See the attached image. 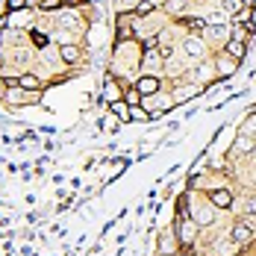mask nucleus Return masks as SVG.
<instances>
[{
	"mask_svg": "<svg viewBox=\"0 0 256 256\" xmlns=\"http://www.w3.org/2000/svg\"><path fill=\"white\" fill-rule=\"evenodd\" d=\"M132 86H136V92H138L142 98H150V94H156V92L162 88L159 77H154V74H144V77H138Z\"/></svg>",
	"mask_w": 256,
	"mask_h": 256,
	"instance_id": "obj_1",
	"label": "nucleus"
},
{
	"mask_svg": "<svg viewBox=\"0 0 256 256\" xmlns=\"http://www.w3.org/2000/svg\"><path fill=\"white\" fill-rule=\"evenodd\" d=\"M182 53H186V59H192V62H198V59H204V38L200 36H188L186 38V44H182Z\"/></svg>",
	"mask_w": 256,
	"mask_h": 256,
	"instance_id": "obj_2",
	"label": "nucleus"
},
{
	"mask_svg": "<svg viewBox=\"0 0 256 256\" xmlns=\"http://www.w3.org/2000/svg\"><path fill=\"white\" fill-rule=\"evenodd\" d=\"M9 103H18V106H30V103H38V92H26V88H12V92H6L3 94Z\"/></svg>",
	"mask_w": 256,
	"mask_h": 256,
	"instance_id": "obj_3",
	"label": "nucleus"
},
{
	"mask_svg": "<svg viewBox=\"0 0 256 256\" xmlns=\"http://www.w3.org/2000/svg\"><path fill=\"white\" fill-rule=\"evenodd\" d=\"M103 100H106V103L124 100V92H121V86L115 82V77H106V80H103Z\"/></svg>",
	"mask_w": 256,
	"mask_h": 256,
	"instance_id": "obj_4",
	"label": "nucleus"
},
{
	"mask_svg": "<svg viewBox=\"0 0 256 256\" xmlns=\"http://www.w3.org/2000/svg\"><path fill=\"white\" fill-rule=\"evenodd\" d=\"M204 36L212 38V42H227L230 38V24H206Z\"/></svg>",
	"mask_w": 256,
	"mask_h": 256,
	"instance_id": "obj_5",
	"label": "nucleus"
},
{
	"mask_svg": "<svg viewBox=\"0 0 256 256\" xmlns=\"http://www.w3.org/2000/svg\"><path fill=\"white\" fill-rule=\"evenodd\" d=\"M194 230H198L194 221H177V236H180L182 244H192L194 242Z\"/></svg>",
	"mask_w": 256,
	"mask_h": 256,
	"instance_id": "obj_6",
	"label": "nucleus"
},
{
	"mask_svg": "<svg viewBox=\"0 0 256 256\" xmlns=\"http://www.w3.org/2000/svg\"><path fill=\"white\" fill-rule=\"evenodd\" d=\"M230 238L236 244H248L250 238H254V230H250V224H236L230 230Z\"/></svg>",
	"mask_w": 256,
	"mask_h": 256,
	"instance_id": "obj_7",
	"label": "nucleus"
},
{
	"mask_svg": "<svg viewBox=\"0 0 256 256\" xmlns=\"http://www.w3.org/2000/svg\"><path fill=\"white\" fill-rule=\"evenodd\" d=\"M180 24L186 26L192 36H198V32H204V30H206V24H209V21H206V18H198V15H186Z\"/></svg>",
	"mask_w": 256,
	"mask_h": 256,
	"instance_id": "obj_8",
	"label": "nucleus"
},
{
	"mask_svg": "<svg viewBox=\"0 0 256 256\" xmlns=\"http://www.w3.org/2000/svg\"><path fill=\"white\" fill-rule=\"evenodd\" d=\"M244 48H248V44H244V42H236V38H227V42H224V53L232 56L236 62H242V59H244Z\"/></svg>",
	"mask_w": 256,
	"mask_h": 256,
	"instance_id": "obj_9",
	"label": "nucleus"
},
{
	"mask_svg": "<svg viewBox=\"0 0 256 256\" xmlns=\"http://www.w3.org/2000/svg\"><path fill=\"white\" fill-rule=\"evenodd\" d=\"M209 200H212V204L218 206V209H227V206H232V194L227 192V188H215Z\"/></svg>",
	"mask_w": 256,
	"mask_h": 256,
	"instance_id": "obj_10",
	"label": "nucleus"
},
{
	"mask_svg": "<svg viewBox=\"0 0 256 256\" xmlns=\"http://www.w3.org/2000/svg\"><path fill=\"white\" fill-rule=\"evenodd\" d=\"M59 59H62V62H68V65L80 62V48H77V44H62V48H59Z\"/></svg>",
	"mask_w": 256,
	"mask_h": 256,
	"instance_id": "obj_11",
	"label": "nucleus"
},
{
	"mask_svg": "<svg viewBox=\"0 0 256 256\" xmlns=\"http://www.w3.org/2000/svg\"><path fill=\"white\" fill-rule=\"evenodd\" d=\"M215 68H218V74H221V77H230V74H236V68H238V62H236L232 56H221Z\"/></svg>",
	"mask_w": 256,
	"mask_h": 256,
	"instance_id": "obj_12",
	"label": "nucleus"
},
{
	"mask_svg": "<svg viewBox=\"0 0 256 256\" xmlns=\"http://www.w3.org/2000/svg\"><path fill=\"white\" fill-rule=\"evenodd\" d=\"M109 109H112V115H115L118 121H130V103H127V100L109 103Z\"/></svg>",
	"mask_w": 256,
	"mask_h": 256,
	"instance_id": "obj_13",
	"label": "nucleus"
},
{
	"mask_svg": "<svg viewBox=\"0 0 256 256\" xmlns=\"http://www.w3.org/2000/svg\"><path fill=\"white\" fill-rule=\"evenodd\" d=\"M18 86H21V88H26V92H38V88H42V82H38V77H36V74H30V71L18 77Z\"/></svg>",
	"mask_w": 256,
	"mask_h": 256,
	"instance_id": "obj_14",
	"label": "nucleus"
},
{
	"mask_svg": "<svg viewBox=\"0 0 256 256\" xmlns=\"http://www.w3.org/2000/svg\"><path fill=\"white\" fill-rule=\"evenodd\" d=\"M154 9H156V6L150 3V0H142V3H138V6L132 9V15H136V21H138V18H144V15H150Z\"/></svg>",
	"mask_w": 256,
	"mask_h": 256,
	"instance_id": "obj_15",
	"label": "nucleus"
},
{
	"mask_svg": "<svg viewBox=\"0 0 256 256\" xmlns=\"http://www.w3.org/2000/svg\"><path fill=\"white\" fill-rule=\"evenodd\" d=\"M130 121H150V112H148L144 106H142V109H138V106H130Z\"/></svg>",
	"mask_w": 256,
	"mask_h": 256,
	"instance_id": "obj_16",
	"label": "nucleus"
},
{
	"mask_svg": "<svg viewBox=\"0 0 256 256\" xmlns=\"http://www.w3.org/2000/svg\"><path fill=\"white\" fill-rule=\"evenodd\" d=\"M236 150H238V154H250V150H254V138H250V136H238Z\"/></svg>",
	"mask_w": 256,
	"mask_h": 256,
	"instance_id": "obj_17",
	"label": "nucleus"
},
{
	"mask_svg": "<svg viewBox=\"0 0 256 256\" xmlns=\"http://www.w3.org/2000/svg\"><path fill=\"white\" fill-rule=\"evenodd\" d=\"M65 0H38V12H53V9H62Z\"/></svg>",
	"mask_w": 256,
	"mask_h": 256,
	"instance_id": "obj_18",
	"label": "nucleus"
},
{
	"mask_svg": "<svg viewBox=\"0 0 256 256\" xmlns=\"http://www.w3.org/2000/svg\"><path fill=\"white\" fill-rule=\"evenodd\" d=\"M212 218H215V215H212V212H209V209H198V215H194V218H192V221H194V224H198V227H200V224H212Z\"/></svg>",
	"mask_w": 256,
	"mask_h": 256,
	"instance_id": "obj_19",
	"label": "nucleus"
},
{
	"mask_svg": "<svg viewBox=\"0 0 256 256\" xmlns=\"http://www.w3.org/2000/svg\"><path fill=\"white\" fill-rule=\"evenodd\" d=\"M30 6V0H6V12H21Z\"/></svg>",
	"mask_w": 256,
	"mask_h": 256,
	"instance_id": "obj_20",
	"label": "nucleus"
},
{
	"mask_svg": "<svg viewBox=\"0 0 256 256\" xmlns=\"http://www.w3.org/2000/svg\"><path fill=\"white\" fill-rule=\"evenodd\" d=\"M230 38H236V42H248V26L232 24V36H230Z\"/></svg>",
	"mask_w": 256,
	"mask_h": 256,
	"instance_id": "obj_21",
	"label": "nucleus"
},
{
	"mask_svg": "<svg viewBox=\"0 0 256 256\" xmlns=\"http://www.w3.org/2000/svg\"><path fill=\"white\" fill-rule=\"evenodd\" d=\"M238 6H242L238 0H221V6H218V9H224L227 15H236V12H238Z\"/></svg>",
	"mask_w": 256,
	"mask_h": 256,
	"instance_id": "obj_22",
	"label": "nucleus"
},
{
	"mask_svg": "<svg viewBox=\"0 0 256 256\" xmlns=\"http://www.w3.org/2000/svg\"><path fill=\"white\" fill-rule=\"evenodd\" d=\"M165 6H168V12H171V15H180V12L186 9V0H168Z\"/></svg>",
	"mask_w": 256,
	"mask_h": 256,
	"instance_id": "obj_23",
	"label": "nucleus"
},
{
	"mask_svg": "<svg viewBox=\"0 0 256 256\" xmlns=\"http://www.w3.org/2000/svg\"><path fill=\"white\" fill-rule=\"evenodd\" d=\"M250 132H256V115H250V118L242 124V136H250Z\"/></svg>",
	"mask_w": 256,
	"mask_h": 256,
	"instance_id": "obj_24",
	"label": "nucleus"
},
{
	"mask_svg": "<svg viewBox=\"0 0 256 256\" xmlns=\"http://www.w3.org/2000/svg\"><path fill=\"white\" fill-rule=\"evenodd\" d=\"M124 100H127L130 106H136V103H142V94L136 92V86H132V88H130V92H127V98H124Z\"/></svg>",
	"mask_w": 256,
	"mask_h": 256,
	"instance_id": "obj_25",
	"label": "nucleus"
},
{
	"mask_svg": "<svg viewBox=\"0 0 256 256\" xmlns=\"http://www.w3.org/2000/svg\"><path fill=\"white\" fill-rule=\"evenodd\" d=\"M32 42H36L38 48H48V36H44V32H38V30H32Z\"/></svg>",
	"mask_w": 256,
	"mask_h": 256,
	"instance_id": "obj_26",
	"label": "nucleus"
},
{
	"mask_svg": "<svg viewBox=\"0 0 256 256\" xmlns=\"http://www.w3.org/2000/svg\"><path fill=\"white\" fill-rule=\"evenodd\" d=\"M248 30H250V32H256V6L250 9V21H248Z\"/></svg>",
	"mask_w": 256,
	"mask_h": 256,
	"instance_id": "obj_27",
	"label": "nucleus"
},
{
	"mask_svg": "<svg viewBox=\"0 0 256 256\" xmlns=\"http://www.w3.org/2000/svg\"><path fill=\"white\" fill-rule=\"evenodd\" d=\"M244 212H250V215H256V198H250V200L244 204Z\"/></svg>",
	"mask_w": 256,
	"mask_h": 256,
	"instance_id": "obj_28",
	"label": "nucleus"
},
{
	"mask_svg": "<svg viewBox=\"0 0 256 256\" xmlns=\"http://www.w3.org/2000/svg\"><path fill=\"white\" fill-rule=\"evenodd\" d=\"M3 94H6V80L0 77V98H3Z\"/></svg>",
	"mask_w": 256,
	"mask_h": 256,
	"instance_id": "obj_29",
	"label": "nucleus"
},
{
	"mask_svg": "<svg viewBox=\"0 0 256 256\" xmlns=\"http://www.w3.org/2000/svg\"><path fill=\"white\" fill-rule=\"evenodd\" d=\"M150 3H154V6H162V3H168V0H150Z\"/></svg>",
	"mask_w": 256,
	"mask_h": 256,
	"instance_id": "obj_30",
	"label": "nucleus"
},
{
	"mask_svg": "<svg viewBox=\"0 0 256 256\" xmlns=\"http://www.w3.org/2000/svg\"><path fill=\"white\" fill-rule=\"evenodd\" d=\"M238 3H242V6H250V3H254V0H238Z\"/></svg>",
	"mask_w": 256,
	"mask_h": 256,
	"instance_id": "obj_31",
	"label": "nucleus"
},
{
	"mask_svg": "<svg viewBox=\"0 0 256 256\" xmlns=\"http://www.w3.org/2000/svg\"><path fill=\"white\" fill-rule=\"evenodd\" d=\"M182 256H194V254H192V250H188V254H182Z\"/></svg>",
	"mask_w": 256,
	"mask_h": 256,
	"instance_id": "obj_32",
	"label": "nucleus"
},
{
	"mask_svg": "<svg viewBox=\"0 0 256 256\" xmlns=\"http://www.w3.org/2000/svg\"><path fill=\"white\" fill-rule=\"evenodd\" d=\"M0 68H3V56H0Z\"/></svg>",
	"mask_w": 256,
	"mask_h": 256,
	"instance_id": "obj_33",
	"label": "nucleus"
}]
</instances>
